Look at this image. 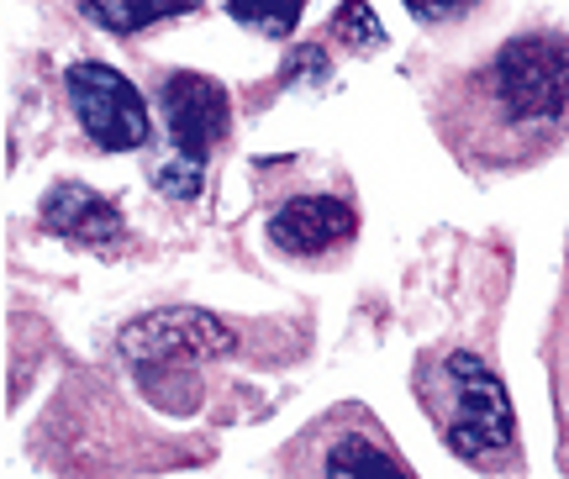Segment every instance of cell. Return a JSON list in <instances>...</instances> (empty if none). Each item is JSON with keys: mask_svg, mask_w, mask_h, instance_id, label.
<instances>
[{"mask_svg": "<svg viewBox=\"0 0 569 479\" xmlns=\"http://www.w3.org/2000/svg\"><path fill=\"white\" fill-rule=\"evenodd\" d=\"M411 396L459 463L480 475H522L511 396L496 363H486L475 348H459V342L422 348L411 363Z\"/></svg>", "mask_w": 569, "mask_h": 479, "instance_id": "obj_2", "label": "cell"}, {"mask_svg": "<svg viewBox=\"0 0 569 479\" xmlns=\"http://www.w3.org/2000/svg\"><path fill=\"white\" fill-rule=\"evenodd\" d=\"M549 363H553V400H559V432H565V469H569V285L559 296V317H553Z\"/></svg>", "mask_w": 569, "mask_h": 479, "instance_id": "obj_11", "label": "cell"}, {"mask_svg": "<svg viewBox=\"0 0 569 479\" xmlns=\"http://www.w3.org/2000/svg\"><path fill=\"white\" fill-rule=\"evenodd\" d=\"M432 132L465 174H522L569 142V38L528 27L490 59L443 80Z\"/></svg>", "mask_w": 569, "mask_h": 479, "instance_id": "obj_1", "label": "cell"}, {"mask_svg": "<svg viewBox=\"0 0 569 479\" xmlns=\"http://www.w3.org/2000/svg\"><path fill=\"white\" fill-rule=\"evenodd\" d=\"M353 238H359V206L348 180L338 190H322L311 184V163H306V184H290L269 206V242L290 263H306V269L338 263L353 248Z\"/></svg>", "mask_w": 569, "mask_h": 479, "instance_id": "obj_5", "label": "cell"}, {"mask_svg": "<svg viewBox=\"0 0 569 479\" xmlns=\"http://www.w3.org/2000/svg\"><path fill=\"white\" fill-rule=\"evenodd\" d=\"M63 96H69V111L80 121V132L101 153H132V148L153 138V117H148L142 90L111 63H69L63 69Z\"/></svg>", "mask_w": 569, "mask_h": 479, "instance_id": "obj_6", "label": "cell"}, {"mask_svg": "<svg viewBox=\"0 0 569 479\" xmlns=\"http://www.w3.org/2000/svg\"><path fill=\"white\" fill-rule=\"evenodd\" d=\"M280 479H417L390 427L365 400H343L311 417L274 459Z\"/></svg>", "mask_w": 569, "mask_h": 479, "instance_id": "obj_3", "label": "cell"}, {"mask_svg": "<svg viewBox=\"0 0 569 479\" xmlns=\"http://www.w3.org/2000/svg\"><path fill=\"white\" fill-rule=\"evenodd\" d=\"M42 227L63 242H80V248H106V242H122V211L90 190L80 180H59L42 196Z\"/></svg>", "mask_w": 569, "mask_h": 479, "instance_id": "obj_7", "label": "cell"}, {"mask_svg": "<svg viewBox=\"0 0 569 479\" xmlns=\"http://www.w3.org/2000/svg\"><path fill=\"white\" fill-rule=\"evenodd\" d=\"M327 69H332V63H327V48L322 42H306V48H296L290 63L280 69V90L284 84H327Z\"/></svg>", "mask_w": 569, "mask_h": 479, "instance_id": "obj_13", "label": "cell"}, {"mask_svg": "<svg viewBox=\"0 0 569 479\" xmlns=\"http://www.w3.org/2000/svg\"><path fill=\"white\" fill-rule=\"evenodd\" d=\"M153 100H159V121L169 138V153L153 163V184L169 200H196L206 184V163L232 132V96L211 74L169 69Z\"/></svg>", "mask_w": 569, "mask_h": 479, "instance_id": "obj_4", "label": "cell"}, {"mask_svg": "<svg viewBox=\"0 0 569 479\" xmlns=\"http://www.w3.org/2000/svg\"><path fill=\"white\" fill-rule=\"evenodd\" d=\"M301 11L306 0H227V17L248 27V32H259V38H296V27H301Z\"/></svg>", "mask_w": 569, "mask_h": 479, "instance_id": "obj_10", "label": "cell"}, {"mask_svg": "<svg viewBox=\"0 0 569 479\" xmlns=\"http://www.w3.org/2000/svg\"><path fill=\"white\" fill-rule=\"evenodd\" d=\"M327 42L343 48L348 59H369V53L386 48V21L375 17L369 0H343V6L332 11V21H327Z\"/></svg>", "mask_w": 569, "mask_h": 479, "instance_id": "obj_9", "label": "cell"}, {"mask_svg": "<svg viewBox=\"0 0 569 479\" xmlns=\"http://www.w3.org/2000/svg\"><path fill=\"white\" fill-rule=\"evenodd\" d=\"M206 0H80V11L111 38H138L153 21H174L201 11Z\"/></svg>", "mask_w": 569, "mask_h": 479, "instance_id": "obj_8", "label": "cell"}, {"mask_svg": "<svg viewBox=\"0 0 569 479\" xmlns=\"http://www.w3.org/2000/svg\"><path fill=\"white\" fill-rule=\"evenodd\" d=\"M411 17L422 21V27H432V32H448V27H465L486 0H401Z\"/></svg>", "mask_w": 569, "mask_h": 479, "instance_id": "obj_12", "label": "cell"}]
</instances>
